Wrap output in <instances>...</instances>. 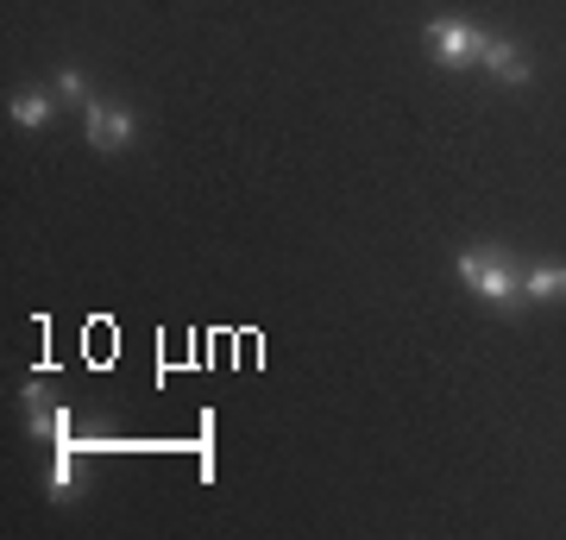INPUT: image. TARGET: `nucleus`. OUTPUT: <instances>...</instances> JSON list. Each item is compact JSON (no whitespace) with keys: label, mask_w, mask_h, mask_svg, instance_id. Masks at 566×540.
Returning <instances> with one entry per match:
<instances>
[{"label":"nucleus","mask_w":566,"mask_h":540,"mask_svg":"<svg viewBox=\"0 0 566 540\" xmlns=\"http://www.w3.org/2000/svg\"><path fill=\"white\" fill-rule=\"evenodd\" d=\"M76 472H82L76 446L57 441V459H51V490H57V497H70V490H76Z\"/></svg>","instance_id":"423d86ee"},{"label":"nucleus","mask_w":566,"mask_h":540,"mask_svg":"<svg viewBox=\"0 0 566 540\" xmlns=\"http://www.w3.org/2000/svg\"><path fill=\"white\" fill-rule=\"evenodd\" d=\"M25 421H32V434H51V441H70V409H57V402L44 396L39 383L25 390Z\"/></svg>","instance_id":"20e7f679"},{"label":"nucleus","mask_w":566,"mask_h":540,"mask_svg":"<svg viewBox=\"0 0 566 540\" xmlns=\"http://www.w3.org/2000/svg\"><path fill=\"white\" fill-rule=\"evenodd\" d=\"M428 44H434V63L441 70H465V63L485 57V32L479 25H460V20H441L428 32Z\"/></svg>","instance_id":"f03ea898"},{"label":"nucleus","mask_w":566,"mask_h":540,"mask_svg":"<svg viewBox=\"0 0 566 540\" xmlns=\"http://www.w3.org/2000/svg\"><path fill=\"white\" fill-rule=\"evenodd\" d=\"M460 277L479 289L485 301H510L516 296V271H510V258L497 252V245H479V252H460Z\"/></svg>","instance_id":"f257e3e1"},{"label":"nucleus","mask_w":566,"mask_h":540,"mask_svg":"<svg viewBox=\"0 0 566 540\" xmlns=\"http://www.w3.org/2000/svg\"><path fill=\"white\" fill-rule=\"evenodd\" d=\"M82 114H88V145H95V151H107V158L126 151V139H133V114L107 107V100H88Z\"/></svg>","instance_id":"7ed1b4c3"},{"label":"nucleus","mask_w":566,"mask_h":540,"mask_svg":"<svg viewBox=\"0 0 566 540\" xmlns=\"http://www.w3.org/2000/svg\"><path fill=\"white\" fill-rule=\"evenodd\" d=\"M479 63H485L497 82H523V76H528V57H523L510 39H485V57H479Z\"/></svg>","instance_id":"39448f33"},{"label":"nucleus","mask_w":566,"mask_h":540,"mask_svg":"<svg viewBox=\"0 0 566 540\" xmlns=\"http://www.w3.org/2000/svg\"><path fill=\"white\" fill-rule=\"evenodd\" d=\"M13 120H20V126H44V120H51V95H39V88L13 95Z\"/></svg>","instance_id":"6e6552de"},{"label":"nucleus","mask_w":566,"mask_h":540,"mask_svg":"<svg viewBox=\"0 0 566 540\" xmlns=\"http://www.w3.org/2000/svg\"><path fill=\"white\" fill-rule=\"evenodd\" d=\"M57 88H63L70 100H82V107H88V82H82L76 70H63V76H57Z\"/></svg>","instance_id":"1a4fd4ad"},{"label":"nucleus","mask_w":566,"mask_h":540,"mask_svg":"<svg viewBox=\"0 0 566 540\" xmlns=\"http://www.w3.org/2000/svg\"><path fill=\"white\" fill-rule=\"evenodd\" d=\"M523 296H528V301H542V296H566V271H560V264H542V271H528Z\"/></svg>","instance_id":"0eeeda50"}]
</instances>
